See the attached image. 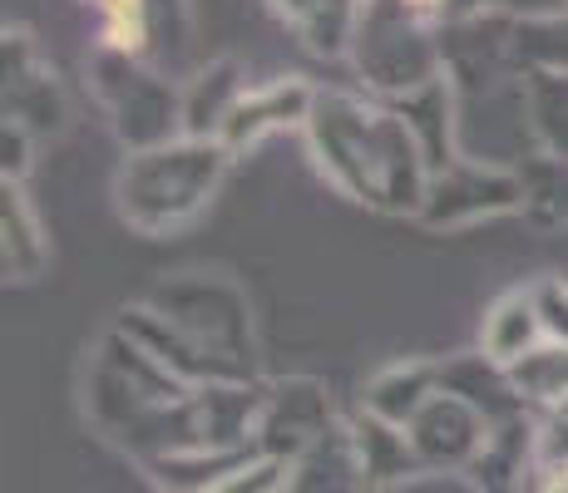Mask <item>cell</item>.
I'll list each match as a JSON object with an SVG mask.
<instances>
[{"label": "cell", "mask_w": 568, "mask_h": 493, "mask_svg": "<svg viewBox=\"0 0 568 493\" xmlns=\"http://www.w3.org/2000/svg\"><path fill=\"white\" fill-rule=\"evenodd\" d=\"M544 493H568V469H559V474L544 484Z\"/></svg>", "instance_id": "7a4b0ae2"}, {"label": "cell", "mask_w": 568, "mask_h": 493, "mask_svg": "<svg viewBox=\"0 0 568 493\" xmlns=\"http://www.w3.org/2000/svg\"><path fill=\"white\" fill-rule=\"evenodd\" d=\"M282 484H287V464L282 459H257V464H243L233 474L213 479L199 493H282Z\"/></svg>", "instance_id": "6da1fadb"}]
</instances>
